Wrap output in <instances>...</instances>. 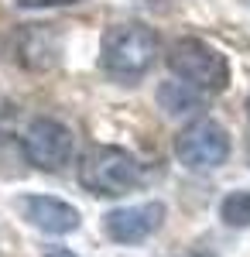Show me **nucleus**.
<instances>
[{"label": "nucleus", "mask_w": 250, "mask_h": 257, "mask_svg": "<svg viewBox=\"0 0 250 257\" xmlns=\"http://www.w3.org/2000/svg\"><path fill=\"white\" fill-rule=\"evenodd\" d=\"M141 178H144L141 161L113 144H96L79 161V182L93 196H127L141 185Z\"/></svg>", "instance_id": "nucleus-1"}, {"label": "nucleus", "mask_w": 250, "mask_h": 257, "mask_svg": "<svg viewBox=\"0 0 250 257\" xmlns=\"http://www.w3.org/2000/svg\"><path fill=\"white\" fill-rule=\"evenodd\" d=\"M158 35L144 24H116L103 38V69L113 79H141L158 62Z\"/></svg>", "instance_id": "nucleus-2"}, {"label": "nucleus", "mask_w": 250, "mask_h": 257, "mask_svg": "<svg viewBox=\"0 0 250 257\" xmlns=\"http://www.w3.org/2000/svg\"><path fill=\"white\" fill-rule=\"evenodd\" d=\"M168 69L182 82L195 86L199 93H219L230 82V65H226V59L199 38H178L175 41L172 48H168Z\"/></svg>", "instance_id": "nucleus-3"}, {"label": "nucleus", "mask_w": 250, "mask_h": 257, "mask_svg": "<svg viewBox=\"0 0 250 257\" xmlns=\"http://www.w3.org/2000/svg\"><path fill=\"white\" fill-rule=\"evenodd\" d=\"M175 158L189 172H212L230 158V138L216 120H195L175 138Z\"/></svg>", "instance_id": "nucleus-4"}, {"label": "nucleus", "mask_w": 250, "mask_h": 257, "mask_svg": "<svg viewBox=\"0 0 250 257\" xmlns=\"http://www.w3.org/2000/svg\"><path fill=\"white\" fill-rule=\"evenodd\" d=\"M24 155L41 172H58L72 158V131L52 117H38L24 131Z\"/></svg>", "instance_id": "nucleus-5"}, {"label": "nucleus", "mask_w": 250, "mask_h": 257, "mask_svg": "<svg viewBox=\"0 0 250 257\" xmlns=\"http://www.w3.org/2000/svg\"><path fill=\"white\" fill-rule=\"evenodd\" d=\"M165 206L161 202H141V206H123L103 216V233L113 243H141L161 226Z\"/></svg>", "instance_id": "nucleus-6"}, {"label": "nucleus", "mask_w": 250, "mask_h": 257, "mask_svg": "<svg viewBox=\"0 0 250 257\" xmlns=\"http://www.w3.org/2000/svg\"><path fill=\"white\" fill-rule=\"evenodd\" d=\"M18 209L24 213V219L31 226H38V230L52 233V237L72 233V230H79V223H82L76 206H69L65 199H52V196H24L18 202Z\"/></svg>", "instance_id": "nucleus-7"}, {"label": "nucleus", "mask_w": 250, "mask_h": 257, "mask_svg": "<svg viewBox=\"0 0 250 257\" xmlns=\"http://www.w3.org/2000/svg\"><path fill=\"white\" fill-rule=\"evenodd\" d=\"M158 103H161V110H168L172 117H182V113H195V110H202V93L189 86V82H165L161 89H158Z\"/></svg>", "instance_id": "nucleus-8"}, {"label": "nucleus", "mask_w": 250, "mask_h": 257, "mask_svg": "<svg viewBox=\"0 0 250 257\" xmlns=\"http://www.w3.org/2000/svg\"><path fill=\"white\" fill-rule=\"evenodd\" d=\"M219 219L240 230V226H250V189H236V192H226L223 202H219Z\"/></svg>", "instance_id": "nucleus-9"}, {"label": "nucleus", "mask_w": 250, "mask_h": 257, "mask_svg": "<svg viewBox=\"0 0 250 257\" xmlns=\"http://www.w3.org/2000/svg\"><path fill=\"white\" fill-rule=\"evenodd\" d=\"M62 4H76V0H21V7H62Z\"/></svg>", "instance_id": "nucleus-10"}, {"label": "nucleus", "mask_w": 250, "mask_h": 257, "mask_svg": "<svg viewBox=\"0 0 250 257\" xmlns=\"http://www.w3.org/2000/svg\"><path fill=\"white\" fill-rule=\"evenodd\" d=\"M45 257H76V254L65 250V247H52V250H45Z\"/></svg>", "instance_id": "nucleus-11"}, {"label": "nucleus", "mask_w": 250, "mask_h": 257, "mask_svg": "<svg viewBox=\"0 0 250 257\" xmlns=\"http://www.w3.org/2000/svg\"><path fill=\"white\" fill-rule=\"evenodd\" d=\"M189 257H209V254H189Z\"/></svg>", "instance_id": "nucleus-12"}, {"label": "nucleus", "mask_w": 250, "mask_h": 257, "mask_svg": "<svg viewBox=\"0 0 250 257\" xmlns=\"http://www.w3.org/2000/svg\"><path fill=\"white\" fill-rule=\"evenodd\" d=\"M247 110H250V99H247Z\"/></svg>", "instance_id": "nucleus-13"}, {"label": "nucleus", "mask_w": 250, "mask_h": 257, "mask_svg": "<svg viewBox=\"0 0 250 257\" xmlns=\"http://www.w3.org/2000/svg\"><path fill=\"white\" fill-rule=\"evenodd\" d=\"M247 4H250V0H247Z\"/></svg>", "instance_id": "nucleus-14"}]
</instances>
